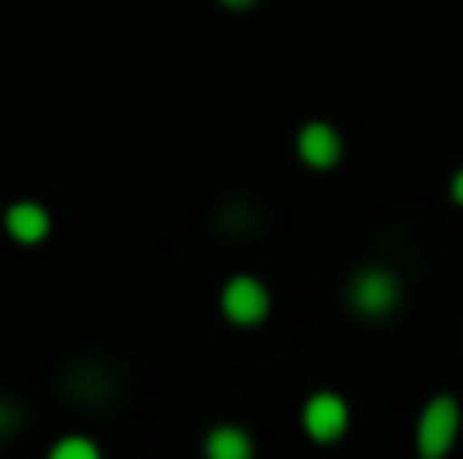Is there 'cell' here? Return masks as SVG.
<instances>
[{
    "label": "cell",
    "mask_w": 463,
    "mask_h": 459,
    "mask_svg": "<svg viewBox=\"0 0 463 459\" xmlns=\"http://www.w3.org/2000/svg\"><path fill=\"white\" fill-rule=\"evenodd\" d=\"M459 436V407L451 395H439L423 407V419H419V455L423 459H443L451 452Z\"/></svg>",
    "instance_id": "cell-1"
},
{
    "label": "cell",
    "mask_w": 463,
    "mask_h": 459,
    "mask_svg": "<svg viewBox=\"0 0 463 459\" xmlns=\"http://www.w3.org/2000/svg\"><path fill=\"white\" fill-rule=\"evenodd\" d=\"M399 281H394V273H386V268H366V273L354 276L350 285V305L358 309V314H391L394 305H399Z\"/></svg>",
    "instance_id": "cell-2"
},
{
    "label": "cell",
    "mask_w": 463,
    "mask_h": 459,
    "mask_svg": "<svg viewBox=\"0 0 463 459\" xmlns=\"http://www.w3.org/2000/svg\"><path fill=\"white\" fill-rule=\"evenodd\" d=\"M345 427H350V411H345V403L337 395L321 390V395H313L305 403V431H309V439L334 444V439L345 436Z\"/></svg>",
    "instance_id": "cell-3"
},
{
    "label": "cell",
    "mask_w": 463,
    "mask_h": 459,
    "mask_svg": "<svg viewBox=\"0 0 463 459\" xmlns=\"http://www.w3.org/2000/svg\"><path fill=\"white\" fill-rule=\"evenodd\" d=\"M224 314L236 325L264 322V314H269V293H264V285L252 281V276H236V281H228V289H224Z\"/></svg>",
    "instance_id": "cell-4"
},
{
    "label": "cell",
    "mask_w": 463,
    "mask_h": 459,
    "mask_svg": "<svg viewBox=\"0 0 463 459\" xmlns=\"http://www.w3.org/2000/svg\"><path fill=\"white\" fill-rule=\"evenodd\" d=\"M297 151H301V159L309 163V167L326 171L342 159V138H337V130L326 126V122H309V126H301V135H297Z\"/></svg>",
    "instance_id": "cell-5"
},
{
    "label": "cell",
    "mask_w": 463,
    "mask_h": 459,
    "mask_svg": "<svg viewBox=\"0 0 463 459\" xmlns=\"http://www.w3.org/2000/svg\"><path fill=\"white\" fill-rule=\"evenodd\" d=\"M5 228H8L13 240L37 244V240H45V232H49V216H45V208H37V203L24 200V203H13V208H8Z\"/></svg>",
    "instance_id": "cell-6"
},
{
    "label": "cell",
    "mask_w": 463,
    "mask_h": 459,
    "mask_svg": "<svg viewBox=\"0 0 463 459\" xmlns=\"http://www.w3.org/2000/svg\"><path fill=\"white\" fill-rule=\"evenodd\" d=\"M203 455L208 459H252V439L240 427H216L203 444Z\"/></svg>",
    "instance_id": "cell-7"
},
{
    "label": "cell",
    "mask_w": 463,
    "mask_h": 459,
    "mask_svg": "<svg viewBox=\"0 0 463 459\" xmlns=\"http://www.w3.org/2000/svg\"><path fill=\"white\" fill-rule=\"evenodd\" d=\"M49 459H102V452H98L90 439L70 436V439H57V444L49 447Z\"/></svg>",
    "instance_id": "cell-8"
},
{
    "label": "cell",
    "mask_w": 463,
    "mask_h": 459,
    "mask_svg": "<svg viewBox=\"0 0 463 459\" xmlns=\"http://www.w3.org/2000/svg\"><path fill=\"white\" fill-rule=\"evenodd\" d=\"M16 427V411L8 403H0V436H5V431H13Z\"/></svg>",
    "instance_id": "cell-9"
},
{
    "label": "cell",
    "mask_w": 463,
    "mask_h": 459,
    "mask_svg": "<svg viewBox=\"0 0 463 459\" xmlns=\"http://www.w3.org/2000/svg\"><path fill=\"white\" fill-rule=\"evenodd\" d=\"M451 200H456V203H463V171H459L456 179H451Z\"/></svg>",
    "instance_id": "cell-10"
},
{
    "label": "cell",
    "mask_w": 463,
    "mask_h": 459,
    "mask_svg": "<svg viewBox=\"0 0 463 459\" xmlns=\"http://www.w3.org/2000/svg\"><path fill=\"white\" fill-rule=\"evenodd\" d=\"M224 5H228V8H248L252 0H224Z\"/></svg>",
    "instance_id": "cell-11"
}]
</instances>
